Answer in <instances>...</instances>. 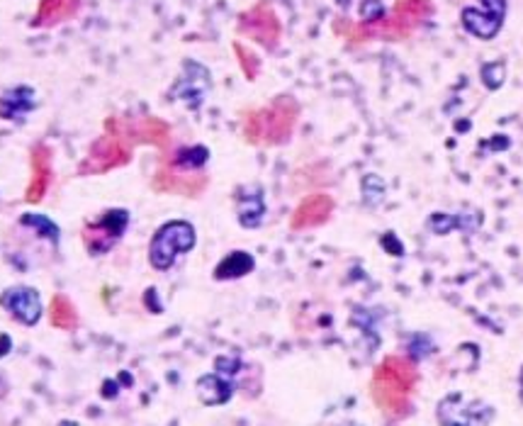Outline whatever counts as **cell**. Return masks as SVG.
<instances>
[{
  "label": "cell",
  "mask_w": 523,
  "mask_h": 426,
  "mask_svg": "<svg viewBox=\"0 0 523 426\" xmlns=\"http://www.w3.org/2000/svg\"><path fill=\"white\" fill-rule=\"evenodd\" d=\"M417 385V368L400 356L384 358L373 378V400L384 414L404 417L409 412V395Z\"/></svg>",
  "instance_id": "6da1fadb"
},
{
  "label": "cell",
  "mask_w": 523,
  "mask_h": 426,
  "mask_svg": "<svg viewBox=\"0 0 523 426\" xmlns=\"http://www.w3.org/2000/svg\"><path fill=\"white\" fill-rule=\"evenodd\" d=\"M198 243V234H195V226L185 219H173L166 222L164 226H158L156 234L148 243V261L156 270L173 268L175 259L181 253H188L195 249Z\"/></svg>",
  "instance_id": "7a4b0ae2"
},
{
  "label": "cell",
  "mask_w": 523,
  "mask_h": 426,
  "mask_svg": "<svg viewBox=\"0 0 523 426\" xmlns=\"http://www.w3.org/2000/svg\"><path fill=\"white\" fill-rule=\"evenodd\" d=\"M297 107L292 100H278V103L253 115L246 122V137L256 144H280L290 137L295 124Z\"/></svg>",
  "instance_id": "3957f363"
},
{
  "label": "cell",
  "mask_w": 523,
  "mask_h": 426,
  "mask_svg": "<svg viewBox=\"0 0 523 426\" xmlns=\"http://www.w3.org/2000/svg\"><path fill=\"white\" fill-rule=\"evenodd\" d=\"M131 141L124 132H117L113 122H107V134L93 144L88 158L80 164V175H97L107 174L113 168H120L130 161Z\"/></svg>",
  "instance_id": "277c9868"
},
{
  "label": "cell",
  "mask_w": 523,
  "mask_h": 426,
  "mask_svg": "<svg viewBox=\"0 0 523 426\" xmlns=\"http://www.w3.org/2000/svg\"><path fill=\"white\" fill-rule=\"evenodd\" d=\"M130 225V212L127 209H107L103 217L93 219L83 226V243L90 256H103L113 249L114 243L122 239Z\"/></svg>",
  "instance_id": "5b68a950"
},
{
  "label": "cell",
  "mask_w": 523,
  "mask_h": 426,
  "mask_svg": "<svg viewBox=\"0 0 523 426\" xmlns=\"http://www.w3.org/2000/svg\"><path fill=\"white\" fill-rule=\"evenodd\" d=\"M494 419V409L482 400L465 397L453 392L438 405V422L441 426H489Z\"/></svg>",
  "instance_id": "8992f818"
},
{
  "label": "cell",
  "mask_w": 523,
  "mask_h": 426,
  "mask_svg": "<svg viewBox=\"0 0 523 426\" xmlns=\"http://www.w3.org/2000/svg\"><path fill=\"white\" fill-rule=\"evenodd\" d=\"M205 188H207V175L202 174V171H185V168L171 166L168 161L154 175V191L158 192L198 198Z\"/></svg>",
  "instance_id": "52a82bcc"
},
{
  "label": "cell",
  "mask_w": 523,
  "mask_h": 426,
  "mask_svg": "<svg viewBox=\"0 0 523 426\" xmlns=\"http://www.w3.org/2000/svg\"><path fill=\"white\" fill-rule=\"evenodd\" d=\"M506 0H480V8L462 10V27L480 39H492L502 30Z\"/></svg>",
  "instance_id": "ba28073f"
},
{
  "label": "cell",
  "mask_w": 523,
  "mask_h": 426,
  "mask_svg": "<svg viewBox=\"0 0 523 426\" xmlns=\"http://www.w3.org/2000/svg\"><path fill=\"white\" fill-rule=\"evenodd\" d=\"M0 307L10 312L13 320H18L25 327H35L42 320V297L35 287L15 285L8 287L3 295H0Z\"/></svg>",
  "instance_id": "9c48e42d"
},
{
  "label": "cell",
  "mask_w": 523,
  "mask_h": 426,
  "mask_svg": "<svg viewBox=\"0 0 523 426\" xmlns=\"http://www.w3.org/2000/svg\"><path fill=\"white\" fill-rule=\"evenodd\" d=\"M332 212H333L332 195H326V192H314V195H309V198H305V200L299 202V208L295 209L290 225H292V229L319 226L332 217Z\"/></svg>",
  "instance_id": "30bf717a"
},
{
  "label": "cell",
  "mask_w": 523,
  "mask_h": 426,
  "mask_svg": "<svg viewBox=\"0 0 523 426\" xmlns=\"http://www.w3.org/2000/svg\"><path fill=\"white\" fill-rule=\"evenodd\" d=\"M236 212H239V225L246 229H256L263 222L266 215V202H263V191L258 185H246L236 195Z\"/></svg>",
  "instance_id": "8fae6325"
},
{
  "label": "cell",
  "mask_w": 523,
  "mask_h": 426,
  "mask_svg": "<svg viewBox=\"0 0 523 426\" xmlns=\"http://www.w3.org/2000/svg\"><path fill=\"white\" fill-rule=\"evenodd\" d=\"M49 181H52V151L46 147H37L32 151V181L27 185V200H42L49 191Z\"/></svg>",
  "instance_id": "7c38bea8"
},
{
  "label": "cell",
  "mask_w": 523,
  "mask_h": 426,
  "mask_svg": "<svg viewBox=\"0 0 523 426\" xmlns=\"http://www.w3.org/2000/svg\"><path fill=\"white\" fill-rule=\"evenodd\" d=\"M232 392H234L232 383L217 373L202 375L200 380H198V395H200L202 405H207V407H217V405L229 402Z\"/></svg>",
  "instance_id": "4fadbf2b"
},
{
  "label": "cell",
  "mask_w": 523,
  "mask_h": 426,
  "mask_svg": "<svg viewBox=\"0 0 523 426\" xmlns=\"http://www.w3.org/2000/svg\"><path fill=\"white\" fill-rule=\"evenodd\" d=\"M35 107V93H32V88H13L8 90L3 100H0V115L5 117V120H20L22 115H27L30 110Z\"/></svg>",
  "instance_id": "5bb4252c"
},
{
  "label": "cell",
  "mask_w": 523,
  "mask_h": 426,
  "mask_svg": "<svg viewBox=\"0 0 523 426\" xmlns=\"http://www.w3.org/2000/svg\"><path fill=\"white\" fill-rule=\"evenodd\" d=\"M256 261H253L251 253L246 251H232L227 259H222L215 268V278L217 280H234L241 278L246 273H251Z\"/></svg>",
  "instance_id": "9a60e30c"
},
{
  "label": "cell",
  "mask_w": 523,
  "mask_h": 426,
  "mask_svg": "<svg viewBox=\"0 0 523 426\" xmlns=\"http://www.w3.org/2000/svg\"><path fill=\"white\" fill-rule=\"evenodd\" d=\"M49 320H52L54 327H59V329H76V324H79V312H76V307L71 302L69 297L56 295L52 300V307H49Z\"/></svg>",
  "instance_id": "2e32d148"
},
{
  "label": "cell",
  "mask_w": 523,
  "mask_h": 426,
  "mask_svg": "<svg viewBox=\"0 0 523 426\" xmlns=\"http://www.w3.org/2000/svg\"><path fill=\"white\" fill-rule=\"evenodd\" d=\"M76 0H44L42 10H39V22H59V20L69 18L76 10Z\"/></svg>",
  "instance_id": "e0dca14e"
},
{
  "label": "cell",
  "mask_w": 523,
  "mask_h": 426,
  "mask_svg": "<svg viewBox=\"0 0 523 426\" xmlns=\"http://www.w3.org/2000/svg\"><path fill=\"white\" fill-rule=\"evenodd\" d=\"M22 225L35 226L37 232H39V236H49L52 243L59 242V229H56V225H54L52 219L42 217V215H25V217H22Z\"/></svg>",
  "instance_id": "ac0fdd59"
},
{
  "label": "cell",
  "mask_w": 523,
  "mask_h": 426,
  "mask_svg": "<svg viewBox=\"0 0 523 426\" xmlns=\"http://www.w3.org/2000/svg\"><path fill=\"white\" fill-rule=\"evenodd\" d=\"M504 64H489L482 69V81L487 83L489 88H499L502 81H504Z\"/></svg>",
  "instance_id": "d6986e66"
},
{
  "label": "cell",
  "mask_w": 523,
  "mask_h": 426,
  "mask_svg": "<svg viewBox=\"0 0 523 426\" xmlns=\"http://www.w3.org/2000/svg\"><path fill=\"white\" fill-rule=\"evenodd\" d=\"M383 246L384 249H390L392 251V256H401V243L394 239V234H387L383 239Z\"/></svg>",
  "instance_id": "ffe728a7"
},
{
  "label": "cell",
  "mask_w": 523,
  "mask_h": 426,
  "mask_svg": "<svg viewBox=\"0 0 523 426\" xmlns=\"http://www.w3.org/2000/svg\"><path fill=\"white\" fill-rule=\"evenodd\" d=\"M336 3H341L343 8H350V3H353V0H336Z\"/></svg>",
  "instance_id": "44dd1931"
},
{
  "label": "cell",
  "mask_w": 523,
  "mask_h": 426,
  "mask_svg": "<svg viewBox=\"0 0 523 426\" xmlns=\"http://www.w3.org/2000/svg\"><path fill=\"white\" fill-rule=\"evenodd\" d=\"M59 426H79V424H76V422H62Z\"/></svg>",
  "instance_id": "7402d4cb"
},
{
  "label": "cell",
  "mask_w": 523,
  "mask_h": 426,
  "mask_svg": "<svg viewBox=\"0 0 523 426\" xmlns=\"http://www.w3.org/2000/svg\"><path fill=\"white\" fill-rule=\"evenodd\" d=\"M521 400H523V385H521Z\"/></svg>",
  "instance_id": "603a6c76"
},
{
  "label": "cell",
  "mask_w": 523,
  "mask_h": 426,
  "mask_svg": "<svg viewBox=\"0 0 523 426\" xmlns=\"http://www.w3.org/2000/svg\"><path fill=\"white\" fill-rule=\"evenodd\" d=\"M521 385H523V371H521Z\"/></svg>",
  "instance_id": "cb8c5ba5"
}]
</instances>
